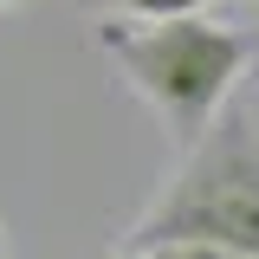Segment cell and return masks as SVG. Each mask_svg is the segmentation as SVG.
I'll list each match as a JSON object with an SVG mask.
<instances>
[{"instance_id":"cell-6","label":"cell","mask_w":259,"mask_h":259,"mask_svg":"<svg viewBox=\"0 0 259 259\" xmlns=\"http://www.w3.org/2000/svg\"><path fill=\"white\" fill-rule=\"evenodd\" d=\"M7 7H20V0H0V13H7Z\"/></svg>"},{"instance_id":"cell-7","label":"cell","mask_w":259,"mask_h":259,"mask_svg":"<svg viewBox=\"0 0 259 259\" xmlns=\"http://www.w3.org/2000/svg\"><path fill=\"white\" fill-rule=\"evenodd\" d=\"M0 259H7V253H0Z\"/></svg>"},{"instance_id":"cell-5","label":"cell","mask_w":259,"mask_h":259,"mask_svg":"<svg viewBox=\"0 0 259 259\" xmlns=\"http://www.w3.org/2000/svg\"><path fill=\"white\" fill-rule=\"evenodd\" d=\"M117 259H149V253H143V246H123V253H117Z\"/></svg>"},{"instance_id":"cell-4","label":"cell","mask_w":259,"mask_h":259,"mask_svg":"<svg viewBox=\"0 0 259 259\" xmlns=\"http://www.w3.org/2000/svg\"><path fill=\"white\" fill-rule=\"evenodd\" d=\"M143 253L149 259H233L227 246H214V240H149Z\"/></svg>"},{"instance_id":"cell-2","label":"cell","mask_w":259,"mask_h":259,"mask_svg":"<svg viewBox=\"0 0 259 259\" xmlns=\"http://www.w3.org/2000/svg\"><path fill=\"white\" fill-rule=\"evenodd\" d=\"M149 240H214L233 259H259V110L253 104L227 97L207 117V130L188 143L182 175L130 233V246H149Z\"/></svg>"},{"instance_id":"cell-1","label":"cell","mask_w":259,"mask_h":259,"mask_svg":"<svg viewBox=\"0 0 259 259\" xmlns=\"http://www.w3.org/2000/svg\"><path fill=\"white\" fill-rule=\"evenodd\" d=\"M97 46L117 59L123 84L168 123L182 149L207 130V117L233 97L246 59L259 52L253 32L201 13H162L156 26H97Z\"/></svg>"},{"instance_id":"cell-3","label":"cell","mask_w":259,"mask_h":259,"mask_svg":"<svg viewBox=\"0 0 259 259\" xmlns=\"http://www.w3.org/2000/svg\"><path fill=\"white\" fill-rule=\"evenodd\" d=\"M84 7H110V13H136V20H162V13H201L207 0H84Z\"/></svg>"}]
</instances>
